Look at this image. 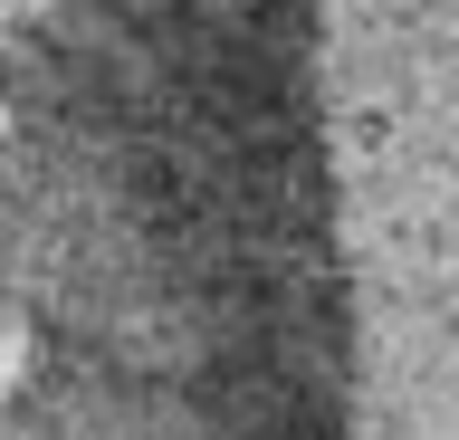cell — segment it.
I'll return each mask as SVG.
<instances>
[{"instance_id":"6da1fadb","label":"cell","mask_w":459,"mask_h":440,"mask_svg":"<svg viewBox=\"0 0 459 440\" xmlns=\"http://www.w3.org/2000/svg\"><path fill=\"white\" fill-rule=\"evenodd\" d=\"M57 67L153 249L230 239L239 306L402 202L459 211V0H57Z\"/></svg>"}]
</instances>
